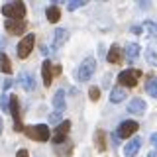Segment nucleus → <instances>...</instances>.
Listing matches in <instances>:
<instances>
[{
  "label": "nucleus",
  "mask_w": 157,
  "mask_h": 157,
  "mask_svg": "<svg viewBox=\"0 0 157 157\" xmlns=\"http://www.w3.org/2000/svg\"><path fill=\"white\" fill-rule=\"evenodd\" d=\"M2 14L8 20H24V16H26V6L22 2H8L2 6Z\"/></svg>",
  "instance_id": "nucleus-1"
},
{
  "label": "nucleus",
  "mask_w": 157,
  "mask_h": 157,
  "mask_svg": "<svg viewBox=\"0 0 157 157\" xmlns=\"http://www.w3.org/2000/svg\"><path fill=\"white\" fill-rule=\"evenodd\" d=\"M24 132H26V136L29 137V140H36V141H47L49 140V128L45 124L28 126Z\"/></svg>",
  "instance_id": "nucleus-2"
},
{
  "label": "nucleus",
  "mask_w": 157,
  "mask_h": 157,
  "mask_svg": "<svg viewBox=\"0 0 157 157\" xmlns=\"http://www.w3.org/2000/svg\"><path fill=\"white\" fill-rule=\"evenodd\" d=\"M140 77H141L140 69H128V71H122L120 75H118V82H120L122 86H136L137 81H140Z\"/></svg>",
  "instance_id": "nucleus-3"
},
{
  "label": "nucleus",
  "mask_w": 157,
  "mask_h": 157,
  "mask_svg": "<svg viewBox=\"0 0 157 157\" xmlns=\"http://www.w3.org/2000/svg\"><path fill=\"white\" fill-rule=\"evenodd\" d=\"M94 71H96V61L92 57H86L85 61L81 63V67H78V81H88V78H90L92 75H94Z\"/></svg>",
  "instance_id": "nucleus-4"
},
{
  "label": "nucleus",
  "mask_w": 157,
  "mask_h": 157,
  "mask_svg": "<svg viewBox=\"0 0 157 157\" xmlns=\"http://www.w3.org/2000/svg\"><path fill=\"white\" fill-rule=\"evenodd\" d=\"M53 106H55V112L51 114V118H49V122H59V118H61V114L65 112V92L63 90H57L55 96H53Z\"/></svg>",
  "instance_id": "nucleus-5"
},
{
  "label": "nucleus",
  "mask_w": 157,
  "mask_h": 157,
  "mask_svg": "<svg viewBox=\"0 0 157 157\" xmlns=\"http://www.w3.org/2000/svg\"><path fill=\"white\" fill-rule=\"evenodd\" d=\"M41 75H43V85L49 86L53 82V78H55V75H61V67L59 65H53V63L45 61L41 65Z\"/></svg>",
  "instance_id": "nucleus-6"
},
{
  "label": "nucleus",
  "mask_w": 157,
  "mask_h": 157,
  "mask_svg": "<svg viewBox=\"0 0 157 157\" xmlns=\"http://www.w3.org/2000/svg\"><path fill=\"white\" fill-rule=\"evenodd\" d=\"M33 43H36V36H33V33H28V36H26V37L22 39V41L18 43V49H16L18 57H20V59H26V57L29 55V53H32Z\"/></svg>",
  "instance_id": "nucleus-7"
},
{
  "label": "nucleus",
  "mask_w": 157,
  "mask_h": 157,
  "mask_svg": "<svg viewBox=\"0 0 157 157\" xmlns=\"http://www.w3.org/2000/svg\"><path fill=\"white\" fill-rule=\"evenodd\" d=\"M137 122L136 120H124L120 126H118V130H116V136L118 137H130V136H134L136 132H137Z\"/></svg>",
  "instance_id": "nucleus-8"
},
{
  "label": "nucleus",
  "mask_w": 157,
  "mask_h": 157,
  "mask_svg": "<svg viewBox=\"0 0 157 157\" xmlns=\"http://www.w3.org/2000/svg\"><path fill=\"white\" fill-rule=\"evenodd\" d=\"M10 114H12V118H14V130L16 132L26 130V128L22 126V122H20V102H18L16 96L10 98Z\"/></svg>",
  "instance_id": "nucleus-9"
},
{
  "label": "nucleus",
  "mask_w": 157,
  "mask_h": 157,
  "mask_svg": "<svg viewBox=\"0 0 157 157\" xmlns=\"http://www.w3.org/2000/svg\"><path fill=\"white\" fill-rule=\"evenodd\" d=\"M69 130H71V122L65 120V122H61V124L57 126V130H55V134L51 136V140H53V144L59 145V144H63L65 141V137L69 134Z\"/></svg>",
  "instance_id": "nucleus-10"
},
{
  "label": "nucleus",
  "mask_w": 157,
  "mask_h": 157,
  "mask_svg": "<svg viewBox=\"0 0 157 157\" xmlns=\"http://www.w3.org/2000/svg\"><path fill=\"white\" fill-rule=\"evenodd\" d=\"M4 28H6L8 33H12V36H18V33H22L24 29H26V22H24V20H6Z\"/></svg>",
  "instance_id": "nucleus-11"
},
{
  "label": "nucleus",
  "mask_w": 157,
  "mask_h": 157,
  "mask_svg": "<svg viewBox=\"0 0 157 157\" xmlns=\"http://www.w3.org/2000/svg\"><path fill=\"white\" fill-rule=\"evenodd\" d=\"M18 82H20L24 88H26L28 92H32L33 88H36V81H33V77L29 75V73H26V71H22V73L18 75Z\"/></svg>",
  "instance_id": "nucleus-12"
},
{
  "label": "nucleus",
  "mask_w": 157,
  "mask_h": 157,
  "mask_svg": "<svg viewBox=\"0 0 157 157\" xmlns=\"http://www.w3.org/2000/svg\"><path fill=\"white\" fill-rule=\"evenodd\" d=\"M140 147H141V137H134V140H130L128 145H126V149H124L126 157H136L137 151H140Z\"/></svg>",
  "instance_id": "nucleus-13"
},
{
  "label": "nucleus",
  "mask_w": 157,
  "mask_h": 157,
  "mask_svg": "<svg viewBox=\"0 0 157 157\" xmlns=\"http://www.w3.org/2000/svg\"><path fill=\"white\" fill-rule=\"evenodd\" d=\"M69 39V32L63 28H57L55 32H53V47H61L65 45V41Z\"/></svg>",
  "instance_id": "nucleus-14"
},
{
  "label": "nucleus",
  "mask_w": 157,
  "mask_h": 157,
  "mask_svg": "<svg viewBox=\"0 0 157 157\" xmlns=\"http://www.w3.org/2000/svg\"><path fill=\"white\" fill-rule=\"evenodd\" d=\"M145 59L151 63V65L157 67V41H153V39H151V41L147 43V47H145Z\"/></svg>",
  "instance_id": "nucleus-15"
},
{
  "label": "nucleus",
  "mask_w": 157,
  "mask_h": 157,
  "mask_svg": "<svg viewBox=\"0 0 157 157\" xmlns=\"http://www.w3.org/2000/svg\"><path fill=\"white\" fill-rule=\"evenodd\" d=\"M145 102L141 100V98H134V100L128 104V112H132V114H144L145 112Z\"/></svg>",
  "instance_id": "nucleus-16"
},
{
  "label": "nucleus",
  "mask_w": 157,
  "mask_h": 157,
  "mask_svg": "<svg viewBox=\"0 0 157 157\" xmlns=\"http://www.w3.org/2000/svg\"><path fill=\"white\" fill-rule=\"evenodd\" d=\"M108 63H112V65H118V63H122V47H118V45H112L110 47V51H108Z\"/></svg>",
  "instance_id": "nucleus-17"
},
{
  "label": "nucleus",
  "mask_w": 157,
  "mask_h": 157,
  "mask_svg": "<svg viewBox=\"0 0 157 157\" xmlns=\"http://www.w3.org/2000/svg\"><path fill=\"white\" fill-rule=\"evenodd\" d=\"M126 98V90L122 86H116V88H112V92H110V102H114V104H118V102H122Z\"/></svg>",
  "instance_id": "nucleus-18"
},
{
  "label": "nucleus",
  "mask_w": 157,
  "mask_h": 157,
  "mask_svg": "<svg viewBox=\"0 0 157 157\" xmlns=\"http://www.w3.org/2000/svg\"><path fill=\"white\" fill-rule=\"evenodd\" d=\"M45 16L51 24H55V22H59V18H61V10H59V6H49L45 10Z\"/></svg>",
  "instance_id": "nucleus-19"
},
{
  "label": "nucleus",
  "mask_w": 157,
  "mask_h": 157,
  "mask_svg": "<svg viewBox=\"0 0 157 157\" xmlns=\"http://www.w3.org/2000/svg\"><path fill=\"white\" fill-rule=\"evenodd\" d=\"M124 51H126V57L130 59V61H134V59H137V55H140V45H137V43H128Z\"/></svg>",
  "instance_id": "nucleus-20"
},
{
  "label": "nucleus",
  "mask_w": 157,
  "mask_h": 157,
  "mask_svg": "<svg viewBox=\"0 0 157 157\" xmlns=\"http://www.w3.org/2000/svg\"><path fill=\"white\" fill-rule=\"evenodd\" d=\"M94 141H96V147L100 151H106V134L102 130H98L94 134Z\"/></svg>",
  "instance_id": "nucleus-21"
},
{
  "label": "nucleus",
  "mask_w": 157,
  "mask_h": 157,
  "mask_svg": "<svg viewBox=\"0 0 157 157\" xmlns=\"http://www.w3.org/2000/svg\"><path fill=\"white\" fill-rule=\"evenodd\" d=\"M0 71L6 73V75L12 73V65H10V59H8L6 53H0Z\"/></svg>",
  "instance_id": "nucleus-22"
},
{
  "label": "nucleus",
  "mask_w": 157,
  "mask_h": 157,
  "mask_svg": "<svg viewBox=\"0 0 157 157\" xmlns=\"http://www.w3.org/2000/svg\"><path fill=\"white\" fill-rule=\"evenodd\" d=\"M145 90L149 92L151 96H155V98H157V77H151L149 81H147V85H145Z\"/></svg>",
  "instance_id": "nucleus-23"
},
{
  "label": "nucleus",
  "mask_w": 157,
  "mask_h": 157,
  "mask_svg": "<svg viewBox=\"0 0 157 157\" xmlns=\"http://www.w3.org/2000/svg\"><path fill=\"white\" fill-rule=\"evenodd\" d=\"M144 28L149 32V36L151 37H155L157 39V22H151V20H147V22L144 24Z\"/></svg>",
  "instance_id": "nucleus-24"
},
{
  "label": "nucleus",
  "mask_w": 157,
  "mask_h": 157,
  "mask_svg": "<svg viewBox=\"0 0 157 157\" xmlns=\"http://www.w3.org/2000/svg\"><path fill=\"white\" fill-rule=\"evenodd\" d=\"M10 98H12V94H2L0 96V108H2L4 112H10Z\"/></svg>",
  "instance_id": "nucleus-25"
},
{
  "label": "nucleus",
  "mask_w": 157,
  "mask_h": 157,
  "mask_svg": "<svg viewBox=\"0 0 157 157\" xmlns=\"http://www.w3.org/2000/svg\"><path fill=\"white\" fill-rule=\"evenodd\" d=\"M82 6H85V2H82V0H73V2H69L67 8L73 12V10H78V8H82Z\"/></svg>",
  "instance_id": "nucleus-26"
},
{
  "label": "nucleus",
  "mask_w": 157,
  "mask_h": 157,
  "mask_svg": "<svg viewBox=\"0 0 157 157\" xmlns=\"http://www.w3.org/2000/svg\"><path fill=\"white\" fill-rule=\"evenodd\" d=\"M88 94H90V100H98L100 98V88H96V86H90V90H88Z\"/></svg>",
  "instance_id": "nucleus-27"
},
{
  "label": "nucleus",
  "mask_w": 157,
  "mask_h": 157,
  "mask_svg": "<svg viewBox=\"0 0 157 157\" xmlns=\"http://www.w3.org/2000/svg\"><path fill=\"white\" fill-rule=\"evenodd\" d=\"M16 157H29V153H28V151H26V149H20Z\"/></svg>",
  "instance_id": "nucleus-28"
},
{
  "label": "nucleus",
  "mask_w": 157,
  "mask_h": 157,
  "mask_svg": "<svg viewBox=\"0 0 157 157\" xmlns=\"http://www.w3.org/2000/svg\"><path fill=\"white\" fill-rule=\"evenodd\" d=\"M151 144H153V145L157 147V134H153V136H151Z\"/></svg>",
  "instance_id": "nucleus-29"
},
{
  "label": "nucleus",
  "mask_w": 157,
  "mask_h": 157,
  "mask_svg": "<svg viewBox=\"0 0 157 157\" xmlns=\"http://www.w3.org/2000/svg\"><path fill=\"white\" fill-rule=\"evenodd\" d=\"M132 32H134V33H140L141 28H140V26H134V28H132Z\"/></svg>",
  "instance_id": "nucleus-30"
},
{
  "label": "nucleus",
  "mask_w": 157,
  "mask_h": 157,
  "mask_svg": "<svg viewBox=\"0 0 157 157\" xmlns=\"http://www.w3.org/2000/svg\"><path fill=\"white\" fill-rule=\"evenodd\" d=\"M147 157H157V151H149V155Z\"/></svg>",
  "instance_id": "nucleus-31"
},
{
  "label": "nucleus",
  "mask_w": 157,
  "mask_h": 157,
  "mask_svg": "<svg viewBox=\"0 0 157 157\" xmlns=\"http://www.w3.org/2000/svg\"><path fill=\"white\" fill-rule=\"evenodd\" d=\"M0 134H2V120H0Z\"/></svg>",
  "instance_id": "nucleus-32"
}]
</instances>
